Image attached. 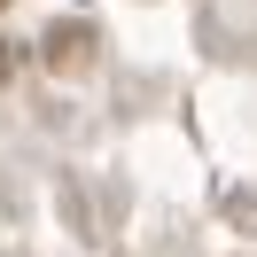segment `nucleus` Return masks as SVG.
<instances>
[{
    "mask_svg": "<svg viewBox=\"0 0 257 257\" xmlns=\"http://www.w3.org/2000/svg\"><path fill=\"white\" fill-rule=\"evenodd\" d=\"M0 78H8V47H0Z\"/></svg>",
    "mask_w": 257,
    "mask_h": 257,
    "instance_id": "2",
    "label": "nucleus"
},
{
    "mask_svg": "<svg viewBox=\"0 0 257 257\" xmlns=\"http://www.w3.org/2000/svg\"><path fill=\"white\" fill-rule=\"evenodd\" d=\"M86 55H94V32H86V24L47 32V63H55V70H86Z\"/></svg>",
    "mask_w": 257,
    "mask_h": 257,
    "instance_id": "1",
    "label": "nucleus"
},
{
    "mask_svg": "<svg viewBox=\"0 0 257 257\" xmlns=\"http://www.w3.org/2000/svg\"><path fill=\"white\" fill-rule=\"evenodd\" d=\"M0 8H8V0H0Z\"/></svg>",
    "mask_w": 257,
    "mask_h": 257,
    "instance_id": "3",
    "label": "nucleus"
}]
</instances>
